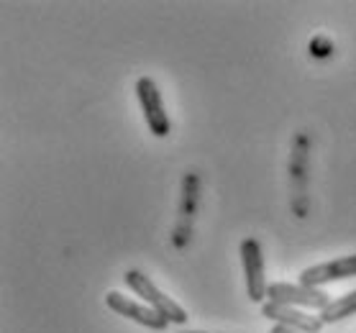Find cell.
<instances>
[{
  "mask_svg": "<svg viewBox=\"0 0 356 333\" xmlns=\"http://www.w3.org/2000/svg\"><path fill=\"white\" fill-rule=\"evenodd\" d=\"M269 333H300V331H292V328H287V325H272V331Z\"/></svg>",
  "mask_w": 356,
  "mask_h": 333,
  "instance_id": "9c48e42d",
  "label": "cell"
},
{
  "mask_svg": "<svg viewBox=\"0 0 356 333\" xmlns=\"http://www.w3.org/2000/svg\"><path fill=\"white\" fill-rule=\"evenodd\" d=\"M126 284L131 287V293H136L141 300L149 305V308H154L159 316L167 320V323H177V325H185L187 323V310L175 302L170 295H164L154 282H152V277H146L144 272H138V269H129L126 275H123Z\"/></svg>",
  "mask_w": 356,
  "mask_h": 333,
  "instance_id": "6da1fadb",
  "label": "cell"
},
{
  "mask_svg": "<svg viewBox=\"0 0 356 333\" xmlns=\"http://www.w3.org/2000/svg\"><path fill=\"white\" fill-rule=\"evenodd\" d=\"M331 300V295H325L321 287H305V284L275 282L267 290V302L287 305V308H310L321 313Z\"/></svg>",
  "mask_w": 356,
  "mask_h": 333,
  "instance_id": "7a4b0ae2",
  "label": "cell"
},
{
  "mask_svg": "<svg viewBox=\"0 0 356 333\" xmlns=\"http://www.w3.org/2000/svg\"><path fill=\"white\" fill-rule=\"evenodd\" d=\"M261 316L269 318L275 325H287V328L300 333H321V328L325 325L321 316H310L300 308H287V305H275V302H264Z\"/></svg>",
  "mask_w": 356,
  "mask_h": 333,
  "instance_id": "52a82bcc",
  "label": "cell"
},
{
  "mask_svg": "<svg viewBox=\"0 0 356 333\" xmlns=\"http://www.w3.org/2000/svg\"><path fill=\"white\" fill-rule=\"evenodd\" d=\"M106 305L113 310V313H118V316L129 318L134 323L144 325V328H152V331H156V333H162L170 328V323H167L154 308H149L146 302H138V300H134V298H126V295H121V293H108Z\"/></svg>",
  "mask_w": 356,
  "mask_h": 333,
  "instance_id": "5b68a950",
  "label": "cell"
},
{
  "mask_svg": "<svg viewBox=\"0 0 356 333\" xmlns=\"http://www.w3.org/2000/svg\"><path fill=\"white\" fill-rule=\"evenodd\" d=\"M179 333H208V331H179Z\"/></svg>",
  "mask_w": 356,
  "mask_h": 333,
  "instance_id": "30bf717a",
  "label": "cell"
},
{
  "mask_svg": "<svg viewBox=\"0 0 356 333\" xmlns=\"http://www.w3.org/2000/svg\"><path fill=\"white\" fill-rule=\"evenodd\" d=\"M136 98H138V103H141V111H144L149 131H152L156 138H164L172 131V123H170L167 111H164L162 92H159V88H156V82L152 80V77H138Z\"/></svg>",
  "mask_w": 356,
  "mask_h": 333,
  "instance_id": "3957f363",
  "label": "cell"
},
{
  "mask_svg": "<svg viewBox=\"0 0 356 333\" xmlns=\"http://www.w3.org/2000/svg\"><path fill=\"white\" fill-rule=\"evenodd\" d=\"M351 277H356V254L339 257V259L333 261H323V264L302 269L300 272V284H305V287H323L328 282L351 279Z\"/></svg>",
  "mask_w": 356,
  "mask_h": 333,
  "instance_id": "8992f818",
  "label": "cell"
},
{
  "mask_svg": "<svg viewBox=\"0 0 356 333\" xmlns=\"http://www.w3.org/2000/svg\"><path fill=\"white\" fill-rule=\"evenodd\" d=\"M241 264L243 279H246V295L251 302L267 300V277H264V257H261V244L257 238H243L241 241Z\"/></svg>",
  "mask_w": 356,
  "mask_h": 333,
  "instance_id": "277c9868",
  "label": "cell"
},
{
  "mask_svg": "<svg viewBox=\"0 0 356 333\" xmlns=\"http://www.w3.org/2000/svg\"><path fill=\"white\" fill-rule=\"evenodd\" d=\"M318 316H321L323 323H339V320H346V318L356 316V290L341 295V298H333Z\"/></svg>",
  "mask_w": 356,
  "mask_h": 333,
  "instance_id": "ba28073f",
  "label": "cell"
}]
</instances>
